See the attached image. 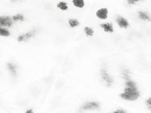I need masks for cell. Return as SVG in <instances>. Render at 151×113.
Masks as SVG:
<instances>
[{
  "mask_svg": "<svg viewBox=\"0 0 151 113\" xmlns=\"http://www.w3.org/2000/svg\"><path fill=\"white\" fill-rule=\"evenodd\" d=\"M141 93L138 91L133 92H122V93H120L119 97L121 99L124 100H127V101H135L140 97Z\"/></svg>",
  "mask_w": 151,
  "mask_h": 113,
  "instance_id": "cell-1",
  "label": "cell"
},
{
  "mask_svg": "<svg viewBox=\"0 0 151 113\" xmlns=\"http://www.w3.org/2000/svg\"><path fill=\"white\" fill-rule=\"evenodd\" d=\"M37 30L36 29H31V30L28 31L26 33L20 34L19 36L17 37V41L18 43H22V42H27L32 38H34V36H36Z\"/></svg>",
  "mask_w": 151,
  "mask_h": 113,
  "instance_id": "cell-2",
  "label": "cell"
},
{
  "mask_svg": "<svg viewBox=\"0 0 151 113\" xmlns=\"http://www.w3.org/2000/svg\"><path fill=\"white\" fill-rule=\"evenodd\" d=\"M100 76H101V78L103 80V82H105V84L107 85V87H111L114 82H115V80L114 78L110 75V74L108 73V71L107 70V69L105 68H102L100 70Z\"/></svg>",
  "mask_w": 151,
  "mask_h": 113,
  "instance_id": "cell-3",
  "label": "cell"
},
{
  "mask_svg": "<svg viewBox=\"0 0 151 113\" xmlns=\"http://www.w3.org/2000/svg\"><path fill=\"white\" fill-rule=\"evenodd\" d=\"M100 103L99 101H88L81 107V111H96L100 108Z\"/></svg>",
  "mask_w": 151,
  "mask_h": 113,
  "instance_id": "cell-4",
  "label": "cell"
},
{
  "mask_svg": "<svg viewBox=\"0 0 151 113\" xmlns=\"http://www.w3.org/2000/svg\"><path fill=\"white\" fill-rule=\"evenodd\" d=\"M14 22L12 20V17L9 15H0V26L11 28L13 27Z\"/></svg>",
  "mask_w": 151,
  "mask_h": 113,
  "instance_id": "cell-5",
  "label": "cell"
},
{
  "mask_svg": "<svg viewBox=\"0 0 151 113\" xmlns=\"http://www.w3.org/2000/svg\"><path fill=\"white\" fill-rule=\"evenodd\" d=\"M115 22H116V24H117L119 28H123V29H127L130 26V22H129L128 19H127L123 16H116V18H115Z\"/></svg>",
  "mask_w": 151,
  "mask_h": 113,
  "instance_id": "cell-6",
  "label": "cell"
},
{
  "mask_svg": "<svg viewBox=\"0 0 151 113\" xmlns=\"http://www.w3.org/2000/svg\"><path fill=\"white\" fill-rule=\"evenodd\" d=\"M108 15H109V10L107 7L100 8L96 12V16L99 20H106L108 18Z\"/></svg>",
  "mask_w": 151,
  "mask_h": 113,
  "instance_id": "cell-7",
  "label": "cell"
},
{
  "mask_svg": "<svg viewBox=\"0 0 151 113\" xmlns=\"http://www.w3.org/2000/svg\"><path fill=\"white\" fill-rule=\"evenodd\" d=\"M6 68L8 71L11 74L12 77H16L18 75V69H17V65L13 62H9L6 63Z\"/></svg>",
  "mask_w": 151,
  "mask_h": 113,
  "instance_id": "cell-8",
  "label": "cell"
},
{
  "mask_svg": "<svg viewBox=\"0 0 151 113\" xmlns=\"http://www.w3.org/2000/svg\"><path fill=\"white\" fill-rule=\"evenodd\" d=\"M100 28H103V30L107 33H113L115 32L114 26L111 22H104L100 24Z\"/></svg>",
  "mask_w": 151,
  "mask_h": 113,
  "instance_id": "cell-9",
  "label": "cell"
},
{
  "mask_svg": "<svg viewBox=\"0 0 151 113\" xmlns=\"http://www.w3.org/2000/svg\"><path fill=\"white\" fill-rule=\"evenodd\" d=\"M138 18L140 20L145 21H150V15L147 11L145 10H140L138 12Z\"/></svg>",
  "mask_w": 151,
  "mask_h": 113,
  "instance_id": "cell-10",
  "label": "cell"
},
{
  "mask_svg": "<svg viewBox=\"0 0 151 113\" xmlns=\"http://www.w3.org/2000/svg\"><path fill=\"white\" fill-rule=\"evenodd\" d=\"M12 17V20L15 23V22H24L26 21V17L22 13H18L14 14V15L11 16Z\"/></svg>",
  "mask_w": 151,
  "mask_h": 113,
  "instance_id": "cell-11",
  "label": "cell"
},
{
  "mask_svg": "<svg viewBox=\"0 0 151 113\" xmlns=\"http://www.w3.org/2000/svg\"><path fill=\"white\" fill-rule=\"evenodd\" d=\"M68 24L69 27L71 28H77L80 26L81 25V22H80V21L77 19V18H69L68 21Z\"/></svg>",
  "mask_w": 151,
  "mask_h": 113,
  "instance_id": "cell-12",
  "label": "cell"
},
{
  "mask_svg": "<svg viewBox=\"0 0 151 113\" xmlns=\"http://www.w3.org/2000/svg\"><path fill=\"white\" fill-rule=\"evenodd\" d=\"M11 33L10 29L6 27H3V26H0V36H3V37H9L11 36Z\"/></svg>",
  "mask_w": 151,
  "mask_h": 113,
  "instance_id": "cell-13",
  "label": "cell"
},
{
  "mask_svg": "<svg viewBox=\"0 0 151 113\" xmlns=\"http://www.w3.org/2000/svg\"><path fill=\"white\" fill-rule=\"evenodd\" d=\"M73 6L79 9H82L85 6V2L84 0H73Z\"/></svg>",
  "mask_w": 151,
  "mask_h": 113,
  "instance_id": "cell-14",
  "label": "cell"
},
{
  "mask_svg": "<svg viewBox=\"0 0 151 113\" xmlns=\"http://www.w3.org/2000/svg\"><path fill=\"white\" fill-rule=\"evenodd\" d=\"M124 87H129V88H138V85L134 81L131 79L125 80V83H124Z\"/></svg>",
  "mask_w": 151,
  "mask_h": 113,
  "instance_id": "cell-15",
  "label": "cell"
},
{
  "mask_svg": "<svg viewBox=\"0 0 151 113\" xmlns=\"http://www.w3.org/2000/svg\"><path fill=\"white\" fill-rule=\"evenodd\" d=\"M83 31H84V33H85L86 36H88V37H91L95 34V31H94L93 28L91 27H89V26H85L83 28Z\"/></svg>",
  "mask_w": 151,
  "mask_h": 113,
  "instance_id": "cell-16",
  "label": "cell"
},
{
  "mask_svg": "<svg viewBox=\"0 0 151 113\" xmlns=\"http://www.w3.org/2000/svg\"><path fill=\"white\" fill-rule=\"evenodd\" d=\"M57 7L61 11H66V10H68V3L66 2H64V1H61V2H59V3L57 4Z\"/></svg>",
  "mask_w": 151,
  "mask_h": 113,
  "instance_id": "cell-17",
  "label": "cell"
},
{
  "mask_svg": "<svg viewBox=\"0 0 151 113\" xmlns=\"http://www.w3.org/2000/svg\"><path fill=\"white\" fill-rule=\"evenodd\" d=\"M138 91V88H129V87H124L123 89V92H133Z\"/></svg>",
  "mask_w": 151,
  "mask_h": 113,
  "instance_id": "cell-18",
  "label": "cell"
},
{
  "mask_svg": "<svg viewBox=\"0 0 151 113\" xmlns=\"http://www.w3.org/2000/svg\"><path fill=\"white\" fill-rule=\"evenodd\" d=\"M141 1H142V0H127V3L128 5L134 6L138 3L141 2Z\"/></svg>",
  "mask_w": 151,
  "mask_h": 113,
  "instance_id": "cell-19",
  "label": "cell"
},
{
  "mask_svg": "<svg viewBox=\"0 0 151 113\" xmlns=\"http://www.w3.org/2000/svg\"><path fill=\"white\" fill-rule=\"evenodd\" d=\"M146 106L148 107V109L149 110H150L151 109V97H150L146 100Z\"/></svg>",
  "mask_w": 151,
  "mask_h": 113,
  "instance_id": "cell-20",
  "label": "cell"
},
{
  "mask_svg": "<svg viewBox=\"0 0 151 113\" xmlns=\"http://www.w3.org/2000/svg\"><path fill=\"white\" fill-rule=\"evenodd\" d=\"M127 112L124 109H122V108H118L116 110L113 111V113H127Z\"/></svg>",
  "mask_w": 151,
  "mask_h": 113,
  "instance_id": "cell-21",
  "label": "cell"
},
{
  "mask_svg": "<svg viewBox=\"0 0 151 113\" xmlns=\"http://www.w3.org/2000/svg\"><path fill=\"white\" fill-rule=\"evenodd\" d=\"M26 113H33L34 112V110H33V108H29V109H27V110H26V112H25Z\"/></svg>",
  "mask_w": 151,
  "mask_h": 113,
  "instance_id": "cell-22",
  "label": "cell"
},
{
  "mask_svg": "<svg viewBox=\"0 0 151 113\" xmlns=\"http://www.w3.org/2000/svg\"><path fill=\"white\" fill-rule=\"evenodd\" d=\"M11 1L12 2V3H17V2H18L19 0H11Z\"/></svg>",
  "mask_w": 151,
  "mask_h": 113,
  "instance_id": "cell-23",
  "label": "cell"
}]
</instances>
